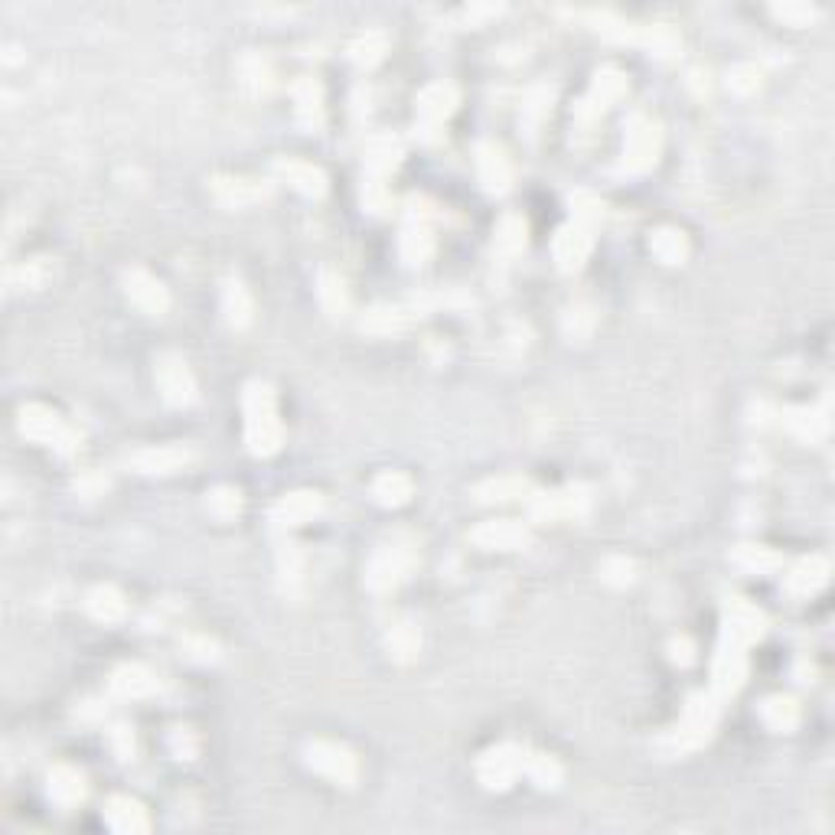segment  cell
<instances>
[{
  "label": "cell",
  "instance_id": "3",
  "mask_svg": "<svg viewBox=\"0 0 835 835\" xmlns=\"http://www.w3.org/2000/svg\"><path fill=\"white\" fill-rule=\"evenodd\" d=\"M20 431L36 444L56 447L59 454H72L79 447V434L46 405H23L20 408Z\"/></svg>",
  "mask_w": 835,
  "mask_h": 835
},
{
  "label": "cell",
  "instance_id": "32",
  "mask_svg": "<svg viewBox=\"0 0 835 835\" xmlns=\"http://www.w3.org/2000/svg\"><path fill=\"white\" fill-rule=\"evenodd\" d=\"M731 562L744 568V571H751V575H774V571L783 568V558L774 552L770 545H738L731 552Z\"/></svg>",
  "mask_w": 835,
  "mask_h": 835
},
{
  "label": "cell",
  "instance_id": "16",
  "mask_svg": "<svg viewBox=\"0 0 835 835\" xmlns=\"http://www.w3.org/2000/svg\"><path fill=\"white\" fill-rule=\"evenodd\" d=\"M594 229L588 226H581V222L571 219L568 226L558 229L555 235V245H552V252H555V261H558V268L562 271H578L584 261H588L591 255V248H594Z\"/></svg>",
  "mask_w": 835,
  "mask_h": 835
},
{
  "label": "cell",
  "instance_id": "9",
  "mask_svg": "<svg viewBox=\"0 0 835 835\" xmlns=\"http://www.w3.org/2000/svg\"><path fill=\"white\" fill-rule=\"evenodd\" d=\"M767 630V617L764 610L754 607L751 601H744V597H731L725 604V637L728 643H738V646H751L754 640L764 637Z\"/></svg>",
  "mask_w": 835,
  "mask_h": 835
},
{
  "label": "cell",
  "instance_id": "41",
  "mask_svg": "<svg viewBox=\"0 0 835 835\" xmlns=\"http://www.w3.org/2000/svg\"><path fill=\"white\" fill-rule=\"evenodd\" d=\"M552 98H555L552 85H535L529 92L526 105H522V115H519V124L526 128V134H535L542 128V121L548 118V111H552Z\"/></svg>",
  "mask_w": 835,
  "mask_h": 835
},
{
  "label": "cell",
  "instance_id": "53",
  "mask_svg": "<svg viewBox=\"0 0 835 835\" xmlns=\"http://www.w3.org/2000/svg\"><path fill=\"white\" fill-rule=\"evenodd\" d=\"M601 578L607 584H614V588H627V584L633 581V562H627L623 555L607 558L604 568H601Z\"/></svg>",
  "mask_w": 835,
  "mask_h": 835
},
{
  "label": "cell",
  "instance_id": "52",
  "mask_svg": "<svg viewBox=\"0 0 835 835\" xmlns=\"http://www.w3.org/2000/svg\"><path fill=\"white\" fill-rule=\"evenodd\" d=\"M594 310L591 307H571L568 310V317H565V333L571 336V340H588L591 330H594Z\"/></svg>",
  "mask_w": 835,
  "mask_h": 835
},
{
  "label": "cell",
  "instance_id": "29",
  "mask_svg": "<svg viewBox=\"0 0 835 835\" xmlns=\"http://www.w3.org/2000/svg\"><path fill=\"white\" fill-rule=\"evenodd\" d=\"M415 493V483H411L408 473L402 470H382L376 480H372V500L379 506H405Z\"/></svg>",
  "mask_w": 835,
  "mask_h": 835
},
{
  "label": "cell",
  "instance_id": "34",
  "mask_svg": "<svg viewBox=\"0 0 835 835\" xmlns=\"http://www.w3.org/2000/svg\"><path fill=\"white\" fill-rule=\"evenodd\" d=\"M760 718H764V725L770 731H793L796 725H800V705H796V699H790V695H770V699H764V705H760Z\"/></svg>",
  "mask_w": 835,
  "mask_h": 835
},
{
  "label": "cell",
  "instance_id": "23",
  "mask_svg": "<svg viewBox=\"0 0 835 835\" xmlns=\"http://www.w3.org/2000/svg\"><path fill=\"white\" fill-rule=\"evenodd\" d=\"M278 177L281 180H288L297 193H304V196H323L327 193V173H323L317 164H310V160L304 157H284L278 160Z\"/></svg>",
  "mask_w": 835,
  "mask_h": 835
},
{
  "label": "cell",
  "instance_id": "6",
  "mask_svg": "<svg viewBox=\"0 0 835 835\" xmlns=\"http://www.w3.org/2000/svg\"><path fill=\"white\" fill-rule=\"evenodd\" d=\"M659 144H663V134H659V124L637 115L630 121L627 137H623V160L620 170L627 173H646L659 157Z\"/></svg>",
  "mask_w": 835,
  "mask_h": 835
},
{
  "label": "cell",
  "instance_id": "31",
  "mask_svg": "<svg viewBox=\"0 0 835 835\" xmlns=\"http://www.w3.org/2000/svg\"><path fill=\"white\" fill-rule=\"evenodd\" d=\"M398 160H402V144H398V137H392V134L369 137V144H366V167H369L372 177H385V173L398 167Z\"/></svg>",
  "mask_w": 835,
  "mask_h": 835
},
{
  "label": "cell",
  "instance_id": "30",
  "mask_svg": "<svg viewBox=\"0 0 835 835\" xmlns=\"http://www.w3.org/2000/svg\"><path fill=\"white\" fill-rule=\"evenodd\" d=\"M783 425L790 428V434H796L800 441H809V444H816L826 438V431H829V421L822 411L816 408H787L783 411Z\"/></svg>",
  "mask_w": 835,
  "mask_h": 835
},
{
  "label": "cell",
  "instance_id": "14",
  "mask_svg": "<svg viewBox=\"0 0 835 835\" xmlns=\"http://www.w3.org/2000/svg\"><path fill=\"white\" fill-rule=\"evenodd\" d=\"M477 177L483 183V190L493 196H503L513 186V160H509V154L500 144L486 141L477 147Z\"/></svg>",
  "mask_w": 835,
  "mask_h": 835
},
{
  "label": "cell",
  "instance_id": "54",
  "mask_svg": "<svg viewBox=\"0 0 835 835\" xmlns=\"http://www.w3.org/2000/svg\"><path fill=\"white\" fill-rule=\"evenodd\" d=\"M363 206L369 209V213H376V216H382L385 209H389V190H385V183L379 177H372L363 186Z\"/></svg>",
  "mask_w": 835,
  "mask_h": 835
},
{
  "label": "cell",
  "instance_id": "27",
  "mask_svg": "<svg viewBox=\"0 0 835 835\" xmlns=\"http://www.w3.org/2000/svg\"><path fill=\"white\" fill-rule=\"evenodd\" d=\"M85 610H89L98 623H121L128 617V597H124L118 588H111V584H98V588H92L89 597H85Z\"/></svg>",
  "mask_w": 835,
  "mask_h": 835
},
{
  "label": "cell",
  "instance_id": "39",
  "mask_svg": "<svg viewBox=\"0 0 835 835\" xmlns=\"http://www.w3.org/2000/svg\"><path fill=\"white\" fill-rule=\"evenodd\" d=\"M385 650L395 659V663H411L421 653V633L415 623H395V627L385 633Z\"/></svg>",
  "mask_w": 835,
  "mask_h": 835
},
{
  "label": "cell",
  "instance_id": "13",
  "mask_svg": "<svg viewBox=\"0 0 835 835\" xmlns=\"http://www.w3.org/2000/svg\"><path fill=\"white\" fill-rule=\"evenodd\" d=\"M623 95H627V76H623L620 69H601L591 82L588 98H584L581 108H578V121L591 124L601 111H607L614 102H620Z\"/></svg>",
  "mask_w": 835,
  "mask_h": 835
},
{
  "label": "cell",
  "instance_id": "26",
  "mask_svg": "<svg viewBox=\"0 0 835 835\" xmlns=\"http://www.w3.org/2000/svg\"><path fill=\"white\" fill-rule=\"evenodd\" d=\"M826 581H829L826 558H803V562L787 575L783 588H787V594H793V597H813L826 588Z\"/></svg>",
  "mask_w": 835,
  "mask_h": 835
},
{
  "label": "cell",
  "instance_id": "33",
  "mask_svg": "<svg viewBox=\"0 0 835 835\" xmlns=\"http://www.w3.org/2000/svg\"><path fill=\"white\" fill-rule=\"evenodd\" d=\"M222 314H226V320L232 323L235 330H242V327L252 323L255 304H252V294H248V288L242 281H229L226 288H222Z\"/></svg>",
  "mask_w": 835,
  "mask_h": 835
},
{
  "label": "cell",
  "instance_id": "20",
  "mask_svg": "<svg viewBox=\"0 0 835 835\" xmlns=\"http://www.w3.org/2000/svg\"><path fill=\"white\" fill-rule=\"evenodd\" d=\"M434 252V235L428 226V213H418V206L408 199V226L402 229V258L408 265H425Z\"/></svg>",
  "mask_w": 835,
  "mask_h": 835
},
{
  "label": "cell",
  "instance_id": "25",
  "mask_svg": "<svg viewBox=\"0 0 835 835\" xmlns=\"http://www.w3.org/2000/svg\"><path fill=\"white\" fill-rule=\"evenodd\" d=\"M291 95H294V111H297L301 128L320 131V124H323V89H320V82L310 79V76L297 79Z\"/></svg>",
  "mask_w": 835,
  "mask_h": 835
},
{
  "label": "cell",
  "instance_id": "19",
  "mask_svg": "<svg viewBox=\"0 0 835 835\" xmlns=\"http://www.w3.org/2000/svg\"><path fill=\"white\" fill-rule=\"evenodd\" d=\"M131 464L141 473H177L183 467L193 464V451L186 444H157V447H144L131 457Z\"/></svg>",
  "mask_w": 835,
  "mask_h": 835
},
{
  "label": "cell",
  "instance_id": "15",
  "mask_svg": "<svg viewBox=\"0 0 835 835\" xmlns=\"http://www.w3.org/2000/svg\"><path fill=\"white\" fill-rule=\"evenodd\" d=\"M470 542L486 552H513L529 542V529L516 519H490L470 532Z\"/></svg>",
  "mask_w": 835,
  "mask_h": 835
},
{
  "label": "cell",
  "instance_id": "48",
  "mask_svg": "<svg viewBox=\"0 0 835 835\" xmlns=\"http://www.w3.org/2000/svg\"><path fill=\"white\" fill-rule=\"evenodd\" d=\"M180 650H183L186 659H193V663H213V659L219 656V646L209 637H203V633H190V637H183Z\"/></svg>",
  "mask_w": 835,
  "mask_h": 835
},
{
  "label": "cell",
  "instance_id": "36",
  "mask_svg": "<svg viewBox=\"0 0 835 835\" xmlns=\"http://www.w3.org/2000/svg\"><path fill=\"white\" fill-rule=\"evenodd\" d=\"M650 252H653L659 261H663V265H682V261L689 258V239H685L682 229L663 226V229L653 232Z\"/></svg>",
  "mask_w": 835,
  "mask_h": 835
},
{
  "label": "cell",
  "instance_id": "21",
  "mask_svg": "<svg viewBox=\"0 0 835 835\" xmlns=\"http://www.w3.org/2000/svg\"><path fill=\"white\" fill-rule=\"evenodd\" d=\"M323 513V496L314 490H297V493H284L271 509V519L278 526H304V522L317 519Z\"/></svg>",
  "mask_w": 835,
  "mask_h": 835
},
{
  "label": "cell",
  "instance_id": "51",
  "mask_svg": "<svg viewBox=\"0 0 835 835\" xmlns=\"http://www.w3.org/2000/svg\"><path fill=\"white\" fill-rule=\"evenodd\" d=\"M108 744H111V751H115L118 760H134L137 738H134V728L128 725V721H118V725L108 731Z\"/></svg>",
  "mask_w": 835,
  "mask_h": 835
},
{
  "label": "cell",
  "instance_id": "56",
  "mask_svg": "<svg viewBox=\"0 0 835 835\" xmlns=\"http://www.w3.org/2000/svg\"><path fill=\"white\" fill-rule=\"evenodd\" d=\"M108 490V480H105V473H82V477L76 480V493L85 496V500H95V496H102Z\"/></svg>",
  "mask_w": 835,
  "mask_h": 835
},
{
  "label": "cell",
  "instance_id": "2",
  "mask_svg": "<svg viewBox=\"0 0 835 835\" xmlns=\"http://www.w3.org/2000/svg\"><path fill=\"white\" fill-rule=\"evenodd\" d=\"M718 695L712 692H695L689 705H685V715L676 728L669 731L666 747L669 754H685V751H695V747H702L708 738H712V731L718 725Z\"/></svg>",
  "mask_w": 835,
  "mask_h": 835
},
{
  "label": "cell",
  "instance_id": "38",
  "mask_svg": "<svg viewBox=\"0 0 835 835\" xmlns=\"http://www.w3.org/2000/svg\"><path fill=\"white\" fill-rule=\"evenodd\" d=\"M317 297H320V304H323V310H327L330 317H343L346 307H350V291H346V284H343L340 274L330 271V268L320 271Z\"/></svg>",
  "mask_w": 835,
  "mask_h": 835
},
{
  "label": "cell",
  "instance_id": "10",
  "mask_svg": "<svg viewBox=\"0 0 835 835\" xmlns=\"http://www.w3.org/2000/svg\"><path fill=\"white\" fill-rule=\"evenodd\" d=\"M124 294H128V301L137 310H144V314H151V317L167 314V307H170V291L164 288V281L144 268L124 271Z\"/></svg>",
  "mask_w": 835,
  "mask_h": 835
},
{
  "label": "cell",
  "instance_id": "43",
  "mask_svg": "<svg viewBox=\"0 0 835 835\" xmlns=\"http://www.w3.org/2000/svg\"><path fill=\"white\" fill-rule=\"evenodd\" d=\"M539 790H555L565 780V770L555 757L548 754H526V770H522Z\"/></svg>",
  "mask_w": 835,
  "mask_h": 835
},
{
  "label": "cell",
  "instance_id": "28",
  "mask_svg": "<svg viewBox=\"0 0 835 835\" xmlns=\"http://www.w3.org/2000/svg\"><path fill=\"white\" fill-rule=\"evenodd\" d=\"M105 819H108V826L115 829V832H147L151 829V819H147V809L131 800V796H115V800H108V809H105Z\"/></svg>",
  "mask_w": 835,
  "mask_h": 835
},
{
  "label": "cell",
  "instance_id": "17",
  "mask_svg": "<svg viewBox=\"0 0 835 835\" xmlns=\"http://www.w3.org/2000/svg\"><path fill=\"white\" fill-rule=\"evenodd\" d=\"M46 796L59 809H76L79 803H85V796H89V783H85V774L79 767L56 764L46 777Z\"/></svg>",
  "mask_w": 835,
  "mask_h": 835
},
{
  "label": "cell",
  "instance_id": "57",
  "mask_svg": "<svg viewBox=\"0 0 835 835\" xmlns=\"http://www.w3.org/2000/svg\"><path fill=\"white\" fill-rule=\"evenodd\" d=\"M669 659L676 666H692L695 663V643L689 637H676L669 643Z\"/></svg>",
  "mask_w": 835,
  "mask_h": 835
},
{
  "label": "cell",
  "instance_id": "22",
  "mask_svg": "<svg viewBox=\"0 0 835 835\" xmlns=\"http://www.w3.org/2000/svg\"><path fill=\"white\" fill-rule=\"evenodd\" d=\"M213 196L226 209H245L255 206L268 196V183L248 180V177H216L213 180Z\"/></svg>",
  "mask_w": 835,
  "mask_h": 835
},
{
  "label": "cell",
  "instance_id": "46",
  "mask_svg": "<svg viewBox=\"0 0 835 835\" xmlns=\"http://www.w3.org/2000/svg\"><path fill=\"white\" fill-rule=\"evenodd\" d=\"M571 213H575V222H581V226L594 229V222L604 216V203H601V199H597L594 193L578 190L575 196H571Z\"/></svg>",
  "mask_w": 835,
  "mask_h": 835
},
{
  "label": "cell",
  "instance_id": "18",
  "mask_svg": "<svg viewBox=\"0 0 835 835\" xmlns=\"http://www.w3.org/2000/svg\"><path fill=\"white\" fill-rule=\"evenodd\" d=\"M584 506H588V496H584V490L539 493V496H532L529 516L535 522H558V519H571V516L584 513Z\"/></svg>",
  "mask_w": 835,
  "mask_h": 835
},
{
  "label": "cell",
  "instance_id": "11",
  "mask_svg": "<svg viewBox=\"0 0 835 835\" xmlns=\"http://www.w3.org/2000/svg\"><path fill=\"white\" fill-rule=\"evenodd\" d=\"M744 679H747L744 646L721 640L715 666H712V695H718V699H731V695L744 685Z\"/></svg>",
  "mask_w": 835,
  "mask_h": 835
},
{
  "label": "cell",
  "instance_id": "47",
  "mask_svg": "<svg viewBox=\"0 0 835 835\" xmlns=\"http://www.w3.org/2000/svg\"><path fill=\"white\" fill-rule=\"evenodd\" d=\"M304 568H307V558L301 552V545H284L281 548V555H278V571H281V578L288 581V584H297L304 578Z\"/></svg>",
  "mask_w": 835,
  "mask_h": 835
},
{
  "label": "cell",
  "instance_id": "5",
  "mask_svg": "<svg viewBox=\"0 0 835 835\" xmlns=\"http://www.w3.org/2000/svg\"><path fill=\"white\" fill-rule=\"evenodd\" d=\"M418 565V555H415V548L411 545H382L376 555L369 558V565H366V584H369V591H376V594H385V591H392L398 588L408 575H411V568Z\"/></svg>",
  "mask_w": 835,
  "mask_h": 835
},
{
  "label": "cell",
  "instance_id": "49",
  "mask_svg": "<svg viewBox=\"0 0 835 835\" xmlns=\"http://www.w3.org/2000/svg\"><path fill=\"white\" fill-rule=\"evenodd\" d=\"M170 751L177 760H193L199 754V738H196V731L193 728H186V725H177V728H170Z\"/></svg>",
  "mask_w": 835,
  "mask_h": 835
},
{
  "label": "cell",
  "instance_id": "35",
  "mask_svg": "<svg viewBox=\"0 0 835 835\" xmlns=\"http://www.w3.org/2000/svg\"><path fill=\"white\" fill-rule=\"evenodd\" d=\"M522 493H529V480L519 473H506V477H490L477 486V500L480 503H509L519 500Z\"/></svg>",
  "mask_w": 835,
  "mask_h": 835
},
{
  "label": "cell",
  "instance_id": "42",
  "mask_svg": "<svg viewBox=\"0 0 835 835\" xmlns=\"http://www.w3.org/2000/svg\"><path fill=\"white\" fill-rule=\"evenodd\" d=\"M385 53H389V33L385 30H366V33H359L353 46H350V56L353 62H359V66H376V62L385 59Z\"/></svg>",
  "mask_w": 835,
  "mask_h": 835
},
{
  "label": "cell",
  "instance_id": "55",
  "mask_svg": "<svg viewBox=\"0 0 835 835\" xmlns=\"http://www.w3.org/2000/svg\"><path fill=\"white\" fill-rule=\"evenodd\" d=\"M774 17L790 23V27H806V23L816 17V10L809 4H783V7H774Z\"/></svg>",
  "mask_w": 835,
  "mask_h": 835
},
{
  "label": "cell",
  "instance_id": "12",
  "mask_svg": "<svg viewBox=\"0 0 835 835\" xmlns=\"http://www.w3.org/2000/svg\"><path fill=\"white\" fill-rule=\"evenodd\" d=\"M457 108V89L451 82H431L425 92L418 95V128L425 137H431L441 124L454 115Z\"/></svg>",
  "mask_w": 835,
  "mask_h": 835
},
{
  "label": "cell",
  "instance_id": "37",
  "mask_svg": "<svg viewBox=\"0 0 835 835\" xmlns=\"http://www.w3.org/2000/svg\"><path fill=\"white\" fill-rule=\"evenodd\" d=\"M526 219L516 216V213H509L500 219V226H496V239H493V248H496V255L500 258H516L522 248H526Z\"/></svg>",
  "mask_w": 835,
  "mask_h": 835
},
{
  "label": "cell",
  "instance_id": "44",
  "mask_svg": "<svg viewBox=\"0 0 835 835\" xmlns=\"http://www.w3.org/2000/svg\"><path fill=\"white\" fill-rule=\"evenodd\" d=\"M206 509H209V516L229 522L242 513V493L235 490V486H216V490L206 493Z\"/></svg>",
  "mask_w": 835,
  "mask_h": 835
},
{
  "label": "cell",
  "instance_id": "7",
  "mask_svg": "<svg viewBox=\"0 0 835 835\" xmlns=\"http://www.w3.org/2000/svg\"><path fill=\"white\" fill-rule=\"evenodd\" d=\"M522 770H526V751L519 744H500L490 747L477 760V777L486 790H506Z\"/></svg>",
  "mask_w": 835,
  "mask_h": 835
},
{
  "label": "cell",
  "instance_id": "24",
  "mask_svg": "<svg viewBox=\"0 0 835 835\" xmlns=\"http://www.w3.org/2000/svg\"><path fill=\"white\" fill-rule=\"evenodd\" d=\"M157 689H160L157 676L141 663H124L115 669V676H111V692H115L118 699H147V695H154Z\"/></svg>",
  "mask_w": 835,
  "mask_h": 835
},
{
  "label": "cell",
  "instance_id": "58",
  "mask_svg": "<svg viewBox=\"0 0 835 835\" xmlns=\"http://www.w3.org/2000/svg\"><path fill=\"white\" fill-rule=\"evenodd\" d=\"M102 715H105V705L102 702H82L76 708V718H82V721H98Z\"/></svg>",
  "mask_w": 835,
  "mask_h": 835
},
{
  "label": "cell",
  "instance_id": "8",
  "mask_svg": "<svg viewBox=\"0 0 835 835\" xmlns=\"http://www.w3.org/2000/svg\"><path fill=\"white\" fill-rule=\"evenodd\" d=\"M157 389L164 395V402L173 408H183V405H193L196 402V379L190 366H186V359L177 353H164L157 359Z\"/></svg>",
  "mask_w": 835,
  "mask_h": 835
},
{
  "label": "cell",
  "instance_id": "4",
  "mask_svg": "<svg viewBox=\"0 0 835 835\" xmlns=\"http://www.w3.org/2000/svg\"><path fill=\"white\" fill-rule=\"evenodd\" d=\"M304 757H307V767L314 770V774L327 777L336 787H353L359 780V760L346 744H336V741H310L304 747Z\"/></svg>",
  "mask_w": 835,
  "mask_h": 835
},
{
  "label": "cell",
  "instance_id": "40",
  "mask_svg": "<svg viewBox=\"0 0 835 835\" xmlns=\"http://www.w3.org/2000/svg\"><path fill=\"white\" fill-rule=\"evenodd\" d=\"M408 323L411 314L405 307H372L363 317V330L372 336H392V333H402Z\"/></svg>",
  "mask_w": 835,
  "mask_h": 835
},
{
  "label": "cell",
  "instance_id": "1",
  "mask_svg": "<svg viewBox=\"0 0 835 835\" xmlns=\"http://www.w3.org/2000/svg\"><path fill=\"white\" fill-rule=\"evenodd\" d=\"M245 444L255 457H271L278 454L284 428L278 418V405H274V392L268 382H248L245 385Z\"/></svg>",
  "mask_w": 835,
  "mask_h": 835
},
{
  "label": "cell",
  "instance_id": "45",
  "mask_svg": "<svg viewBox=\"0 0 835 835\" xmlns=\"http://www.w3.org/2000/svg\"><path fill=\"white\" fill-rule=\"evenodd\" d=\"M49 274H53V261L33 258L27 265H20L17 271H10V284H20V288H43Z\"/></svg>",
  "mask_w": 835,
  "mask_h": 835
},
{
  "label": "cell",
  "instance_id": "50",
  "mask_svg": "<svg viewBox=\"0 0 835 835\" xmlns=\"http://www.w3.org/2000/svg\"><path fill=\"white\" fill-rule=\"evenodd\" d=\"M728 89L738 92V95H751L760 89V69L751 66V62H741V66H734L728 72Z\"/></svg>",
  "mask_w": 835,
  "mask_h": 835
}]
</instances>
